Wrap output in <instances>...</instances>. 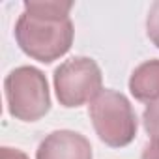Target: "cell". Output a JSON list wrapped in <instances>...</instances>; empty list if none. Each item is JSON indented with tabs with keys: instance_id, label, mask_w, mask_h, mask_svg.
I'll return each instance as SVG.
<instances>
[{
	"instance_id": "9c48e42d",
	"label": "cell",
	"mask_w": 159,
	"mask_h": 159,
	"mask_svg": "<svg viewBox=\"0 0 159 159\" xmlns=\"http://www.w3.org/2000/svg\"><path fill=\"white\" fill-rule=\"evenodd\" d=\"M0 159H30L25 152H21V150H17V148H8V146H4V148H0Z\"/></svg>"
},
{
	"instance_id": "30bf717a",
	"label": "cell",
	"mask_w": 159,
	"mask_h": 159,
	"mask_svg": "<svg viewBox=\"0 0 159 159\" xmlns=\"http://www.w3.org/2000/svg\"><path fill=\"white\" fill-rule=\"evenodd\" d=\"M140 159H159V142H150L142 150Z\"/></svg>"
},
{
	"instance_id": "7a4b0ae2",
	"label": "cell",
	"mask_w": 159,
	"mask_h": 159,
	"mask_svg": "<svg viewBox=\"0 0 159 159\" xmlns=\"http://www.w3.org/2000/svg\"><path fill=\"white\" fill-rule=\"evenodd\" d=\"M8 112L21 122H38L51 109L49 83L38 67L21 66L4 81Z\"/></svg>"
},
{
	"instance_id": "6da1fadb",
	"label": "cell",
	"mask_w": 159,
	"mask_h": 159,
	"mask_svg": "<svg viewBox=\"0 0 159 159\" xmlns=\"http://www.w3.org/2000/svg\"><path fill=\"white\" fill-rule=\"evenodd\" d=\"M73 2L26 0L15 25V39L21 51L43 64L62 58L73 43L75 28L69 19Z\"/></svg>"
},
{
	"instance_id": "52a82bcc",
	"label": "cell",
	"mask_w": 159,
	"mask_h": 159,
	"mask_svg": "<svg viewBox=\"0 0 159 159\" xmlns=\"http://www.w3.org/2000/svg\"><path fill=\"white\" fill-rule=\"evenodd\" d=\"M142 124L152 142H159V99L148 103V107L142 112Z\"/></svg>"
},
{
	"instance_id": "ba28073f",
	"label": "cell",
	"mask_w": 159,
	"mask_h": 159,
	"mask_svg": "<svg viewBox=\"0 0 159 159\" xmlns=\"http://www.w3.org/2000/svg\"><path fill=\"white\" fill-rule=\"evenodd\" d=\"M146 34L150 41L159 49V0H155L150 6L148 17H146Z\"/></svg>"
},
{
	"instance_id": "3957f363",
	"label": "cell",
	"mask_w": 159,
	"mask_h": 159,
	"mask_svg": "<svg viewBox=\"0 0 159 159\" xmlns=\"http://www.w3.org/2000/svg\"><path fill=\"white\" fill-rule=\"evenodd\" d=\"M90 120L101 142L111 148H124L137 135V116L129 99L116 90H101L90 103Z\"/></svg>"
},
{
	"instance_id": "277c9868",
	"label": "cell",
	"mask_w": 159,
	"mask_h": 159,
	"mask_svg": "<svg viewBox=\"0 0 159 159\" xmlns=\"http://www.w3.org/2000/svg\"><path fill=\"white\" fill-rule=\"evenodd\" d=\"M103 84V75L96 60L88 56H73L54 69V90L62 107L75 109L92 103Z\"/></svg>"
},
{
	"instance_id": "8992f818",
	"label": "cell",
	"mask_w": 159,
	"mask_h": 159,
	"mask_svg": "<svg viewBox=\"0 0 159 159\" xmlns=\"http://www.w3.org/2000/svg\"><path fill=\"white\" fill-rule=\"evenodd\" d=\"M129 92L135 99L144 103L159 99V60H148L131 73Z\"/></svg>"
},
{
	"instance_id": "5b68a950",
	"label": "cell",
	"mask_w": 159,
	"mask_h": 159,
	"mask_svg": "<svg viewBox=\"0 0 159 159\" xmlns=\"http://www.w3.org/2000/svg\"><path fill=\"white\" fill-rule=\"evenodd\" d=\"M36 159H94L90 140L71 129L49 133L38 146Z\"/></svg>"
}]
</instances>
